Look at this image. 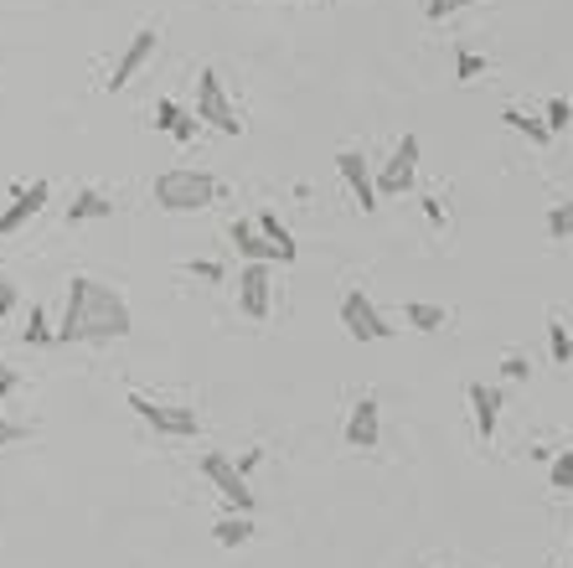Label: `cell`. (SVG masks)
I'll use <instances>...</instances> for the list:
<instances>
[{"mask_svg":"<svg viewBox=\"0 0 573 568\" xmlns=\"http://www.w3.org/2000/svg\"><path fill=\"white\" fill-rule=\"evenodd\" d=\"M548 351H553L558 368H573V331L563 316H548Z\"/></svg>","mask_w":573,"mask_h":568,"instance_id":"d6986e66","label":"cell"},{"mask_svg":"<svg viewBox=\"0 0 573 568\" xmlns=\"http://www.w3.org/2000/svg\"><path fill=\"white\" fill-rule=\"evenodd\" d=\"M542 228H548V238H553V243H569V238H573V201H558V207H548Z\"/></svg>","mask_w":573,"mask_h":568,"instance_id":"44dd1931","label":"cell"},{"mask_svg":"<svg viewBox=\"0 0 573 568\" xmlns=\"http://www.w3.org/2000/svg\"><path fill=\"white\" fill-rule=\"evenodd\" d=\"M253 222H258V233H264V238L274 243V253H279V264H295V259H300V243L289 238V228H285L279 218H274V212H258Z\"/></svg>","mask_w":573,"mask_h":568,"instance_id":"2e32d148","label":"cell"},{"mask_svg":"<svg viewBox=\"0 0 573 568\" xmlns=\"http://www.w3.org/2000/svg\"><path fill=\"white\" fill-rule=\"evenodd\" d=\"M341 326H346V336L352 341H388L393 326L388 316L372 305V295H362V290H346L341 295Z\"/></svg>","mask_w":573,"mask_h":568,"instance_id":"5b68a950","label":"cell"},{"mask_svg":"<svg viewBox=\"0 0 573 568\" xmlns=\"http://www.w3.org/2000/svg\"><path fill=\"white\" fill-rule=\"evenodd\" d=\"M21 341H26V347H47V341H57V326L47 320V310H36L32 305V326L21 331Z\"/></svg>","mask_w":573,"mask_h":568,"instance_id":"7402d4cb","label":"cell"},{"mask_svg":"<svg viewBox=\"0 0 573 568\" xmlns=\"http://www.w3.org/2000/svg\"><path fill=\"white\" fill-rule=\"evenodd\" d=\"M16 387H21L16 368H11V362H5V357H0V398H11V393H16Z\"/></svg>","mask_w":573,"mask_h":568,"instance_id":"1f68e13d","label":"cell"},{"mask_svg":"<svg viewBox=\"0 0 573 568\" xmlns=\"http://www.w3.org/2000/svg\"><path fill=\"white\" fill-rule=\"evenodd\" d=\"M377 439H383V403L362 393L346 414V450H377Z\"/></svg>","mask_w":573,"mask_h":568,"instance_id":"7c38bea8","label":"cell"},{"mask_svg":"<svg viewBox=\"0 0 573 568\" xmlns=\"http://www.w3.org/2000/svg\"><path fill=\"white\" fill-rule=\"evenodd\" d=\"M423 218H429V228H444V201H439V197H423Z\"/></svg>","mask_w":573,"mask_h":568,"instance_id":"d6a6232c","label":"cell"},{"mask_svg":"<svg viewBox=\"0 0 573 568\" xmlns=\"http://www.w3.org/2000/svg\"><path fill=\"white\" fill-rule=\"evenodd\" d=\"M103 218H114V201L103 197L99 186H88V192H78L68 201V222H103Z\"/></svg>","mask_w":573,"mask_h":568,"instance_id":"9a60e30c","label":"cell"},{"mask_svg":"<svg viewBox=\"0 0 573 568\" xmlns=\"http://www.w3.org/2000/svg\"><path fill=\"white\" fill-rule=\"evenodd\" d=\"M16 284H11V274H5V269H0V316H11V310H16Z\"/></svg>","mask_w":573,"mask_h":568,"instance_id":"4dcf8cb0","label":"cell"},{"mask_svg":"<svg viewBox=\"0 0 573 568\" xmlns=\"http://www.w3.org/2000/svg\"><path fill=\"white\" fill-rule=\"evenodd\" d=\"M465 6H481V0H423V17H429V21H450L455 11H465Z\"/></svg>","mask_w":573,"mask_h":568,"instance_id":"d4e9b609","label":"cell"},{"mask_svg":"<svg viewBox=\"0 0 573 568\" xmlns=\"http://www.w3.org/2000/svg\"><path fill=\"white\" fill-rule=\"evenodd\" d=\"M548 485H553V491H573V450L553 455V466H548Z\"/></svg>","mask_w":573,"mask_h":568,"instance_id":"603a6c76","label":"cell"},{"mask_svg":"<svg viewBox=\"0 0 573 568\" xmlns=\"http://www.w3.org/2000/svg\"><path fill=\"white\" fill-rule=\"evenodd\" d=\"M481 73H486V57L471 52V47H460L455 52V78H460V84H471V78H481Z\"/></svg>","mask_w":573,"mask_h":568,"instance_id":"cb8c5ba5","label":"cell"},{"mask_svg":"<svg viewBox=\"0 0 573 568\" xmlns=\"http://www.w3.org/2000/svg\"><path fill=\"white\" fill-rule=\"evenodd\" d=\"M21 439H32V424H21V418H0V450H5V445H21Z\"/></svg>","mask_w":573,"mask_h":568,"instance_id":"83f0119b","label":"cell"},{"mask_svg":"<svg viewBox=\"0 0 573 568\" xmlns=\"http://www.w3.org/2000/svg\"><path fill=\"white\" fill-rule=\"evenodd\" d=\"M269 295H274L269 264H243L238 269V310H243V316L269 320Z\"/></svg>","mask_w":573,"mask_h":568,"instance_id":"9c48e42d","label":"cell"},{"mask_svg":"<svg viewBox=\"0 0 573 568\" xmlns=\"http://www.w3.org/2000/svg\"><path fill=\"white\" fill-rule=\"evenodd\" d=\"M465 398H471V414H475V435L496 439V424H502V408H506V393L496 383H471L465 387Z\"/></svg>","mask_w":573,"mask_h":568,"instance_id":"4fadbf2b","label":"cell"},{"mask_svg":"<svg viewBox=\"0 0 573 568\" xmlns=\"http://www.w3.org/2000/svg\"><path fill=\"white\" fill-rule=\"evenodd\" d=\"M502 119H506V124H511L517 134H527L532 145H553V130H548V119L522 114V109H502Z\"/></svg>","mask_w":573,"mask_h":568,"instance_id":"ac0fdd59","label":"cell"},{"mask_svg":"<svg viewBox=\"0 0 573 568\" xmlns=\"http://www.w3.org/2000/svg\"><path fill=\"white\" fill-rule=\"evenodd\" d=\"M228 238L238 243V253H243L249 264H274V259H279V253H274V243L258 233V222H253V218H238L233 228H228Z\"/></svg>","mask_w":573,"mask_h":568,"instance_id":"5bb4252c","label":"cell"},{"mask_svg":"<svg viewBox=\"0 0 573 568\" xmlns=\"http://www.w3.org/2000/svg\"><path fill=\"white\" fill-rule=\"evenodd\" d=\"M130 331H135V316L114 284L93 280V274H73L68 305L57 320V341L63 347H103V341H124Z\"/></svg>","mask_w":573,"mask_h":568,"instance_id":"6da1fadb","label":"cell"},{"mask_svg":"<svg viewBox=\"0 0 573 568\" xmlns=\"http://www.w3.org/2000/svg\"><path fill=\"white\" fill-rule=\"evenodd\" d=\"M212 537H218L222 548H243L253 537V522H249V512H238V517H222L218 527H212Z\"/></svg>","mask_w":573,"mask_h":568,"instance_id":"ffe728a7","label":"cell"},{"mask_svg":"<svg viewBox=\"0 0 573 568\" xmlns=\"http://www.w3.org/2000/svg\"><path fill=\"white\" fill-rule=\"evenodd\" d=\"M202 476H207L212 485H218L222 502L233 506V512H253V506H258V496H253L249 481H243V470H238L233 460H228V455H218V450L202 455Z\"/></svg>","mask_w":573,"mask_h":568,"instance_id":"52a82bcc","label":"cell"},{"mask_svg":"<svg viewBox=\"0 0 573 568\" xmlns=\"http://www.w3.org/2000/svg\"><path fill=\"white\" fill-rule=\"evenodd\" d=\"M197 119L212 124L218 134H243V119H238L233 99H228V88H222L218 67H202V73H197Z\"/></svg>","mask_w":573,"mask_h":568,"instance_id":"3957f363","label":"cell"},{"mask_svg":"<svg viewBox=\"0 0 573 568\" xmlns=\"http://www.w3.org/2000/svg\"><path fill=\"white\" fill-rule=\"evenodd\" d=\"M337 171H341V182H346V192L356 197V207L362 212H377V176H372V166H367V155L362 151H337Z\"/></svg>","mask_w":573,"mask_h":568,"instance_id":"8fae6325","label":"cell"},{"mask_svg":"<svg viewBox=\"0 0 573 568\" xmlns=\"http://www.w3.org/2000/svg\"><path fill=\"white\" fill-rule=\"evenodd\" d=\"M181 119H186V109H181V103H170V99H161V103H155V130H176V124H181Z\"/></svg>","mask_w":573,"mask_h":568,"instance_id":"484cf974","label":"cell"},{"mask_svg":"<svg viewBox=\"0 0 573 568\" xmlns=\"http://www.w3.org/2000/svg\"><path fill=\"white\" fill-rule=\"evenodd\" d=\"M155 47H161V32H155V26H140V32L124 42V52H119L114 73H109V94L130 88V78H140V73H145V63L155 57Z\"/></svg>","mask_w":573,"mask_h":568,"instance_id":"ba28073f","label":"cell"},{"mask_svg":"<svg viewBox=\"0 0 573 568\" xmlns=\"http://www.w3.org/2000/svg\"><path fill=\"white\" fill-rule=\"evenodd\" d=\"M404 320L414 331H444V326H450V310H444V305H429V301H408Z\"/></svg>","mask_w":573,"mask_h":568,"instance_id":"e0dca14e","label":"cell"},{"mask_svg":"<svg viewBox=\"0 0 573 568\" xmlns=\"http://www.w3.org/2000/svg\"><path fill=\"white\" fill-rule=\"evenodd\" d=\"M130 408H135L145 424H151L155 435H170V439H191L197 429H202V418H197V408H181V403H155L145 398V393H130Z\"/></svg>","mask_w":573,"mask_h":568,"instance_id":"277c9868","label":"cell"},{"mask_svg":"<svg viewBox=\"0 0 573 568\" xmlns=\"http://www.w3.org/2000/svg\"><path fill=\"white\" fill-rule=\"evenodd\" d=\"M222 197V182L212 171H197V166H170L155 176V207L161 212H202Z\"/></svg>","mask_w":573,"mask_h":568,"instance_id":"7a4b0ae2","label":"cell"},{"mask_svg":"<svg viewBox=\"0 0 573 568\" xmlns=\"http://www.w3.org/2000/svg\"><path fill=\"white\" fill-rule=\"evenodd\" d=\"M197 124H202V119H197V114H186V119H181V124H176V130H170V134H176L181 145H191V140H197Z\"/></svg>","mask_w":573,"mask_h":568,"instance_id":"836d02e7","label":"cell"},{"mask_svg":"<svg viewBox=\"0 0 573 568\" xmlns=\"http://www.w3.org/2000/svg\"><path fill=\"white\" fill-rule=\"evenodd\" d=\"M258 460H264V450H249V455H243V460H233V466H238V470H243V476H249V470H253V466H258Z\"/></svg>","mask_w":573,"mask_h":568,"instance_id":"e575fe53","label":"cell"},{"mask_svg":"<svg viewBox=\"0 0 573 568\" xmlns=\"http://www.w3.org/2000/svg\"><path fill=\"white\" fill-rule=\"evenodd\" d=\"M414 176H419V134H404L393 145L383 176H377V197H404V192H414Z\"/></svg>","mask_w":573,"mask_h":568,"instance_id":"8992f818","label":"cell"},{"mask_svg":"<svg viewBox=\"0 0 573 568\" xmlns=\"http://www.w3.org/2000/svg\"><path fill=\"white\" fill-rule=\"evenodd\" d=\"M47 197H52V182H32V186H11V207L0 212V238H11V233H21L26 222L47 207Z\"/></svg>","mask_w":573,"mask_h":568,"instance_id":"30bf717a","label":"cell"},{"mask_svg":"<svg viewBox=\"0 0 573 568\" xmlns=\"http://www.w3.org/2000/svg\"><path fill=\"white\" fill-rule=\"evenodd\" d=\"M548 130L553 134L569 130V99H548Z\"/></svg>","mask_w":573,"mask_h":568,"instance_id":"f1b7e54d","label":"cell"},{"mask_svg":"<svg viewBox=\"0 0 573 568\" xmlns=\"http://www.w3.org/2000/svg\"><path fill=\"white\" fill-rule=\"evenodd\" d=\"M191 280H207V284H218L222 280V264H212V259H191Z\"/></svg>","mask_w":573,"mask_h":568,"instance_id":"f546056e","label":"cell"},{"mask_svg":"<svg viewBox=\"0 0 573 568\" xmlns=\"http://www.w3.org/2000/svg\"><path fill=\"white\" fill-rule=\"evenodd\" d=\"M527 372H532V362H527L522 351H506V357H502V378H506V383H522Z\"/></svg>","mask_w":573,"mask_h":568,"instance_id":"4316f807","label":"cell"}]
</instances>
